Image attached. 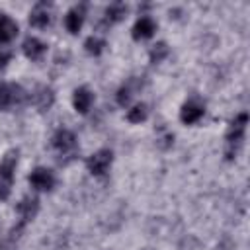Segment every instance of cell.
<instances>
[{
  "mask_svg": "<svg viewBox=\"0 0 250 250\" xmlns=\"http://www.w3.org/2000/svg\"><path fill=\"white\" fill-rule=\"evenodd\" d=\"M246 123H248V113H238L230 125H229V131H227V158L232 160L244 141V131H246Z\"/></svg>",
  "mask_w": 250,
  "mask_h": 250,
  "instance_id": "6da1fadb",
  "label": "cell"
},
{
  "mask_svg": "<svg viewBox=\"0 0 250 250\" xmlns=\"http://www.w3.org/2000/svg\"><path fill=\"white\" fill-rule=\"evenodd\" d=\"M18 164V150L6 152V156L0 162V201L8 199L12 191V182H14V172Z\"/></svg>",
  "mask_w": 250,
  "mask_h": 250,
  "instance_id": "7a4b0ae2",
  "label": "cell"
},
{
  "mask_svg": "<svg viewBox=\"0 0 250 250\" xmlns=\"http://www.w3.org/2000/svg\"><path fill=\"white\" fill-rule=\"evenodd\" d=\"M51 143H53V148L62 156H74V152H76V137H74V133L72 131H68V129H59L55 135H53V139H51Z\"/></svg>",
  "mask_w": 250,
  "mask_h": 250,
  "instance_id": "3957f363",
  "label": "cell"
},
{
  "mask_svg": "<svg viewBox=\"0 0 250 250\" xmlns=\"http://www.w3.org/2000/svg\"><path fill=\"white\" fill-rule=\"evenodd\" d=\"M111 162H113V152H111L109 148H100L98 152H94V154L88 158L86 166H88V170H90L94 176H104V174L109 170Z\"/></svg>",
  "mask_w": 250,
  "mask_h": 250,
  "instance_id": "277c9868",
  "label": "cell"
},
{
  "mask_svg": "<svg viewBox=\"0 0 250 250\" xmlns=\"http://www.w3.org/2000/svg\"><path fill=\"white\" fill-rule=\"evenodd\" d=\"M23 100V88L18 84L0 82V109H8Z\"/></svg>",
  "mask_w": 250,
  "mask_h": 250,
  "instance_id": "5b68a950",
  "label": "cell"
},
{
  "mask_svg": "<svg viewBox=\"0 0 250 250\" xmlns=\"http://www.w3.org/2000/svg\"><path fill=\"white\" fill-rule=\"evenodd\" d=\"M203 113H205V105H203L199 100H189V102H186V104L182 105V109H180V119H182V123L191 125V123H197V121L203 117Z\"/></svg>",
  "mask_w": 250,
  "mask_h": 250,
  "instance_id": "8992f818",
  "label": "cell"
},
{
  "mask_svg": "<svg viewBox=\"0 0 250 250\" xmlns=\"http://www.w3.org/2000/svg\"><path fill=\"white\" fill-rule=\"evenodd\" d=\"M29 184H31L35 189H39V191H47V189H51V188L55 186V174H53L49 168L39 166V168H35V170L29 174Z\"/></svg>",
  "mask_w": 250,
  "mask_h": 250,
  "instance_id": "52a82bcc",
  "label": "cell"
},
{
  "mask_svg": "<svg viewBox=\"0 0 250 250\" xmlns=\"http://www.w3.org/2000/svg\"><path fill=\"white\" fill-rule=\"evenodd\" d=\"M16 211H18V215H20V225L23 227L25 223H29V221L37 215V211H39V199L27 195V197H23V199L18 203Z\"/></svg>",
  "mask_w": 250,
  "mask_h": 250,
  "instance_id": "ba28073f",
  "label": "cell"
},
{
  "mask_svg": "<svg viewBox=\"0 0 250 250\" xmlns=\"http://www.w3.org/2000/svg\"><path fill=\"white\" fill-rule=\"evenodd\" d=\"M29 23L33 27H39V29L47 27L51 23V4H47V2L35 4L31 14H29Z\"/></svg>",
  "mask_w": 250,
  "mask_h": 250,
  "instance_id": "9c48e42d",
  "label": "cell"
},
{
  "mask_svg": "<svg viewBox=\"0 0 250 250\" xmlns=\"http://www.w3.org/2000/svg\"><path fill=\"white\" fill-rule=\"evenodd\" d=\"M156 31V23H154V20L152 18H148V16H143V18H139L137 21H135V25H133V39L135 41H141V39H148V37H152V33Z\"/></svg>",
  "mask_w": 250,
  "mask_h": 250,
  "instance_id": "30bf717a",
  "label": "cell"
},
{
  "mask_svg": "<svg viewBox=\"0 0 250 250\" xmlns=\"http://www.w3.org/2000/svg\"><path fill=\"white\" fill-rule=\"evenodd\" d=\"M84 16H86V4H80V6H74L68 10L66 18H64V25L70 33H78L82 23H84Z\"/></svg>",
  "mask_w": 250,
  "mask_h": 250,
  "instance_id": "8fae6325",
  "label": "cell"
},
{
  "mask_svg": "<svg viewBox=\"0 0 250 250\" xmlns=\"http://www.w3.org/2000/svg\"><path fill=\"white\" fill-rule=\"evenodd\" d=\"M94 102V94L86 88V86H80L74 90V96H72V105L78 113H88L90 105Z\"/></svg>",
  "mask_w": 250,
  "mask_h": 250,
  "instance_id": "7c38bea8",
  "label": "cell"
},
{
  "mask_svg": "<svg viewBox=\"0 0 250 250\" xmlns=\"http://www.w3.org/2000/svg\"><path fill=\"white\" fill-rule=\"evenodd\" d=\"M23 53H25V57L31 59V61H41L43 55L47 53V45H45L43 41H39L37 37H27V39L23 41Z\"/></svg>",
  "mask_w": 250,
  "mask_h": 250,
  "instance_id": "4fadbf2b",
  "label": "cell"
},
{
  "mask_svg": "<svg viewBox=\"0 0 250 250\" xmlns=\"http://www.w3.org/2000/svg\"><path fill=\"white\" fill-rule=\"evenodd\" d=\"M53 102H55V94H53V90L49 86H39L33 92V104H35L37 109L45 111V109H49L53 105Z\"/></svg>",
  "mask_w": 250,
  "mask_h": 250,
  "instance_id": "5bb4252c",
  "label": "cell"
},
{
  "mask_svg": "<svg viewBox=\"0 0 250 250\" xmlns=\"http://www.w3.org/2000/svg\"><path fill=\"white\" fill-rule=\"evenodd\" d=\"M16 33H18V23L10 16L0 12V43L12 41L16 37Z\"/></svg>",
  "mask_w": 250,
  "mask_h": 250,
  "instance_id": "9a60e30c",
  "label": "cell"
},
{
  "mask_svg": "<svg viewBox=\"0 0 250 250\" xmlns=\"http://www.w3.org/2000/svg\"><path fill=\"white\" fill-rule=\"evenodd\" d=\"M125 12H127V6L125 4H111L107 10H105V16H104V23H117L123 16H125Z\"/></svg>",
  "mask_w": 250,
  "mask_h": 250,
  "instance_id": "2e32d148",
  "label": "cell"
},
{
  "mask_svg": "<svg viewBox=\"0 0 250 250\" xmlns=\"http://www.w3.org/2000/svg\"><path fill=\"white\" fill-rule=\"evenodd\" d=\"M166 57H168V45H166L164 41H158V43L150 49V53H148V59H150V62H152V64L162 62Z\"/></svg>",
  "mask_w": 250,
  "mask_h": 250,
  "instance_id": "e0dca14e",
  "label": "cell"
},
{
  "mask_svg": "<svg viewBox=\"0 0 250 250\" xmlns=\"http://www.w3.org/2000/svg\"><path fill=\"white\" fill-rule=\"evenodd\" d=\"M104 47H105V41H104L102 37H96V35L88 37L86 43H84L86 53H88V55H94V57H98V55L104 51Z\"/></svg>",
  "mask_w": 250,
  "mask_h": 250,
  "instance_id": "ac0fdd59",
  "label": "cell"
},
{
  "mask_svg": "<svg viewBox=\"0 0 250 250\" xmlns=\"http://www.w3.org/2000/svg\"><path fill=\"white\" fill-rule=\"evenodd\" d=\"M146 115H148L146 105H145V104H137L133 109L127 111V121H129V123H141V121L146 119Z\"/></svg>",
  "mask_w": 250,
  "mask_h": 250,
  "instance_id": "d6986e66",
  "label": "cell"
},
{
  "mask_svg": "<svg viewBox=\"0 0 250 250\" xmlns=\"http://www.w3.org/2000/svg\"><path fill=\"white\" fill-rule=\"evenodd\" d=\"M131 96H133V86H131V82H129V84H125V86L119 88V92H117V104L125 107V105L131 102Z\"/></svg>",
  "mask_w": 250,
  "mask_h": 250,
  "instance_id": "ffe728a7",
  "label": "cell"
},
{
  "mask_svg": "<svg viewBox=\"0 0 250 250\" xmlns=\"http://www.w3.org/2000/svg\"><path fill=\"white\" fill-rule=\"evenodd\" d=\"M10 59H12V51L0 47V68H4V66L10 62Z\"/></svg>",
  "mask_w": 250,
  "mask_h": 250,
  "instance_id": "44dd1931",
  "label": "cell"
}]
</instances>
